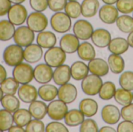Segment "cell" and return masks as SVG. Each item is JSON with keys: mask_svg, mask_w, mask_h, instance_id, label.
Segmentation results:
<instances>
[{"mask_svg": "<svg viewBox=\"0 0 133 132\" xmlns=\"http://www.w3.org/2000/svg\"><path fill=\"white\" fill-rule=\"evenodd\" d=\"M99 131L100 132H115L116 131V130L114 128H112V127H111V126H104V127H102V128H101L100 129H99Z\"/></svg>", "mask_w": 133, "mask_h": 132, "instance_id": "52", "label": "cell"}, {"mask_svg": "<svg viewBox=\"0 0 133 132\" xmlns=\"http://www.w3.org/2000/svg\"><path fill=\"white\" fill-rule=\"evenodd\" d=\"M12 4H22L26 0H9Z\"/></svg>", "mask_w": 133, "mask_h": 132, "instance_id": "55", "label": "cell"}, {"mask_svg": "<svg viewBox=\"0 0 133 132\" xmlns=\"http://www.w3.org/2000/svg\"><path fill=\"white\" fill-rule=\"evenodd\" d=\"M11 6L12 2L9 0H0V16L7 15Z\"/></svg>", "mask_w": 133, "mask_h": 132, "instance_id": "49", "label": "cell"}, {"mask_svg": "<svg viewBox=\"0 0 133 132\" xmlns=\"http://www.w3.org/2000/svg\"><path fill=\"white\" fill-rule=\"evenodd\" d=\"M50 24L54 31L58 33H65L72 27V19L63 12H57L50 19Z\"/></svg>", "mask_w": 133, "mask_h": 132, "instance_id": "2", "label": "cell"}, {"mask_svg": "<svg viewBox=\"0 0 133 132\" xmlns=\"http://www.w3.org/2000/svg\"><path fill=\"white\" fill-rule=\"evenodd\" d=\"M72 30L73 33L79 39V40L86 41L91 38L94 30L93 25L89 21L79 19L74 23Z\"/></svg>", "mask_w": 133, "mask_h": 132, "instance_id": "10", "label": "cell"}, {"mask_svg": "<svg viewBox=\"0 0 133 132\" xmlns=\"http://www.w3.org/2000/svg\"><path fill=\"white\" fill-rule=\"evenodd\" d=\"M9 132H24L26 131V130L23 128V127H21L19 125H17V124H15V125H12L9 130L8 131Z\"/></svg>", "mask_w": 133, "mask_h": 132, "instance_id": "51", "label": "cell"}, {"mask_svg": "<svg viewBox=\"0 0 133 132\" xmlns=\"http://www.w3.org/2000/svg\"><path fill=\"white\" fill-rule=\"evenodd\" d=\"M121 117L123 120L133 121V103L124 106L121 109Z\"/></svg>", "mask_w": 133, "mask_h": 132, "instance_id": "47", "label": "cell"}, {"mask_svg": "<svg viewBox=\"0 0 133 132\" xmlns=\"http://www.w3.org/2000/svg\"><path fill=\"white\" fill-rule=\"evenodd\" d=\"M0 87L4 94L15 95L19 89V83L13 77H8L0 84Z\"/></svg>", "mask_w": 133, "mask_h": 132, "instance_id": "36", "label": "cell"}, {"mask_svg": "<svg viewBox=\"0 0 133 132\" xmlns=\"http://www.w3.org/2000/svg\"><path fill=\"white\" fill-rule=\"evenodd\" d=\"M65 12L71 19L79 18L81 13V3L78 1H68L65 7Z\"/></svg>", "mask_w": 133, "mask_h": 132, "instance_id": "39", "label": "cell"}, {"mask_svg": "<svg viewBox=\"0 0 133 132\" xmlns=\"http://www.w3.org/2000/svg\"><path fill=\"white\" fill-rule=\"evenodd\" d=\"M12 39L15 44L21 46L22 47H26L33 44L35 39V35L34 32L27 26H19L16 29Z\"/></svg>", "mask_w": 133, "mask_h": 132, "instance_id": "7", "label": "cell"}, {"mask_svg": "<svg viewBox=\"0 0 133 132\" xmlns=\"http://www.w3.org/2000/svg\"><path fill=\"white\" fill-rule=\"evenodd\" d=\"M37 44L43 49H49L55 47L57 43V37L51 31L44 30L37 35Z\"/></svg>", "mask_w": 133, "mask_h": 132, "instance_id": "22", "label": "cell"}, {"mask_svg": "<svg viewBox=\"0 0 133 132\" xmlns=\"http://www.w3.org/2000/svg\"><path fill=\"white\" fill-rule=\"evenodd\" d=\"M4 62L10 67H15L24 60L23 49L21 46L15 44L6 47L2 54Z\"/></svg>", "mask_w": 133, "mask_h": 132, "instance_id": "1", "label": "cell"}, {"mask_svg": "<svg viewBox=\"0 0 133 132\" xmlns=\"http://www.w3.org/2000/svg\"><path fill=\"white\" fill-rule=\"evenodd\" d=\"M115 84L111 81H108L103 83L100 91H99V97L103 100H110L114 98L115 93L116 92Z\"/></svg>", "mask_w": 133, "mask_h": 132, "instance_id": "37", "label": "cell"}, {"mask_svg": "<svg viewBox=\"0 0 133 132\" xmlns=\"http://www.w3.org/2000/svg\"><path fill=\"white\" fill-rule=\"evenodd\" d=\"M27 26L34 33L45 30L48 25V19L42 12H33L28 15L26 19Z\"/></svg>", "mask_w": 133, "mask_h": 132, "instance_id": "6", "label": "cell"}, {"mask_svg": "<svg viewBox=\"0 0 133 132\" xmlns=\"http://www.w3.org/2000/svg\"><path fill=\"white\" fill-rule=\"evenodd\" d=\"M103 83L101 77L91 74L88 75L82 80L81 89L86 95L94 96L99 93Z\"/></svg>", "mask_w": 133, "mask_h": 132, "instance_id": "5", "label": "cell"}, {"mask_svg": "<svg viewBox=\"0 0 133 132\" xmlns=\"http://www.w3.org/2000/svg\"><path fill=\"white\" fill-rule=\"evenodd\" d=\"M108 64L112 73L118 75L124 72L125 68V62L122 55L111 54L108 56Z\"/></svg>", "mask_w": 133, "mask_h": 132, "instance_id": "29", "label": "cell"}, {"mask_svg": "<svg viewBox=\"0 0 133 132\" xmlns=\"http://www.w3.org/2000/svg\"><path fill=\"white\" fill-rule=\"evenodd\" d=\"M90 39L94 45L97 47L105 48L108 46L111 40V34L106 29L98 28L94 30Z\"/></svg>", "mask_w": 133, "mask_h": 132, "instance_id": "16", "label": "cell"}, {"mask_svg": "<svg viewBox=\"0 0 133 132\" xmlns=\"http://www.w3.org/2000/svg\"><path fill=\"white\" fill-rule=\"evenodd\" d=\"M101 118L108 125H115L120 121L121 111L113 104H107L101 110Z\"/></svg>", "mask_w": 133, "mask_h": 132, "instance_id": "12", "label": "cell"}, {"mask_svg": "<svg viewBox=\"0 0 133 132\" xmlns=\"http://www.w3.org/2000/svg\"><path fill=\"white\" fill-rule=\"evenodd\" d=\"M44 62L51 68H57L66 61V53L60 47H52L46 51L44 55Z\"/></svg>", "mask_w": 133, "mask_h": 132, "instance_id": "4", "label": "cell"}, {"mask_svg": "<svg viewBox=\"0 0 133 132\" xmlns=\"http://www.w3.org/2000/svg\"><path fill=\"white\" fill-rule=\"evenodd\" d=\"M0 132H2V131H0Z\"/></svg>", "mask_w": 133, "mask_h": 132, "instance_id": "58", "label": "cell"}, {"mask_svg": "<svg viewBox=\"0 0 133 132\" xmlns=\"http://www.w3.org/2000/svg\"><path fill=\"white\" fill-rule=\"evenodd\" d=\"M8 19L14 26H22L27 19L28 12L24 5L22 4H13L8 13Z\"/></svg>", "mask_w": 133, "mask_h": 132, "instance_id": "8", "label": "cell"}, {"mask_svg": "<svg viewBox=\"0 0 133 132\" xmlns=\"http://www.w3.org/2000/svg\"><path fill=\"white\" fill-rule=\"evenodd\" d=\"M116 7L119 12L130 14L133 12V0H118Z\"/></svg>", "mask_w": 133, "mask_h": 132, "instance_id": "43", "label": "cell"}, {"mask_svg": "<svg viewBox=\"0 0 133 132\" xmlns=\"http://www.w3.org/2000/svg\"><path fill=\"white\" fill-rule=\"evenodd\" d=\"M68 1H78V0H68Z\"/></svg>", "mask_w": 133, "mask_h": 132, "instance_id": "57", "label": "cell"}, {"mask_svg": "<svg viewBox=\"0 0 133 132\" xmlns=\"http://www.w3.org/2000/svg\"><path fill=\"white\" fill-rule=\"evenodd\" d=\"M38 96L44 102H51L58 97V89L51 84H42L37 89Z\"/></svg>", "mask_w": 133, "mask_h": 132, "instance_id": "25", "label": "cell"}, {"mask_svg": "<svg viewBox=\"0 0 133 132\" xmlns=\"http://www.w3.org/2000/svg\"><path fill=\"white\" fill-rule=\"evenodd\" d=\"M78 90L72 83H65L60 86L58 91V98L66 104L72 103L77 98Z\"/></svg>", "mask_w": 133, "mask_h": 132, "instance_id": "13", "label": "cell"}, {"mask_svg": "<svg viewBox=\"0 0 133 132\" xmlns=\"http://www.w3.org/2000/svg\"><path fill=\"white\" fill-rule=\"evenodd\" d=\"M114 99L117 103L124 107L126 106L133 101V95L132 91L120 88L116 89V92L114 96Z\"/></svg>", "mask_w": 133, "mask_h": 132, "instance_id": "35", "label": "cell"}, {"mask_svg": "<svg viewBox=\"0 0 133 132\" xmlns=\"http://www.w3.org/2000/svg\"><path fill=\"white\" fill-rule=\"evenodd\" d=\"M99 127L97 122L88 117L85 119L83 122L79 125V131L80 132H97L99 131Z\"/></svg>", "mask_w": 133, "mask_h": 132, "instance_id": "41", "label": "cell"}, {"mask_svg": "<svg viewBox=\"0 0 133 132\" xmlns=\"http://www.w3.org/2000/svg\"><path fill=\"white\" fill-rule=\"evenodd\" d=\"M28 110L34 119L42 120L48 114V105L43 100H34L30 103Z\"/></svg>", "mask_w": 133, "mask_h": 132, "instance_id": "24", "label": "cell"}, {"mask_svg": "<svg viewBox=\"0 0 133 132\" xmlns=\"http://www.w3.org/2000/svg\"><path fill=\"white\" fill-rule=\"evenodd\" d=\"M99 18L102 23L106 24H113L119 16V12L114 5L105 4L99 9Z\"/></svg>", "mask_w": 133, "mask_h": 132, "instance_id": "14", "label": "cell"}, {"mask_svg": "<svg viewBox=\"0 0 133 132\" xmlns=\"http://www.w3.org/2000/svg\"><path fill=\"white\" fill-rule=\"evenodd\" d=\"M71 76L76 81H82L89 75L88 65L82 61H76L70 67Z\"/></svg>", "mask_w": 133, "mask_h": 132, "instance_id": "26", "label": "cell"}, {"mask_svg": "<svg viewBox=\"0 0 133 132\" xmlns=\"http://www.w3.org/2000/svg\"><path fill=\"white\" fill-rule=\"evenodd\" d=\"M3 96H4V93H3V92H2V89L0 87V102H1V100L3 97Z\"/></svg>", "mask_w": 133, "mask_h": 132, "instance_id": "56", "label": "cell"}, {"mask_svg": "<svg viewBox=\"0 0 133 132\" xmlns=\"http://www.w3.org/2000/svg\"><path fill=\"white\" fill-rule=\"evenodd\" d=\"M14 124L21 127H26L27 124L32 120V115L29 110L19 108L14 113H12Z\"/></svg>", "mask_w": 133, "mask_h": 132, "instance_id": "34", "label": "cell"}, {"mask_svg": "<svg viewBox=\"0 0 133 132\" xmlns=\"http://www.w3.org/2000/svg\"><path fill=\"white\" fill-rule=\"evenodd\" d=\"M79 44V39L74 33H66L63 35L59 41V47L66 54H70L77 51Z\"/></svg>", "mask_w": 133, "mask_h": 132, "instance_id": "15", "label": "cell"}, {"mask_svg": "<svg viewBox=\"0 0 133 132\" xmlns=\"http://www.w3.org/2000/svg\"><path fill=\"white\" fill-rule=\"evenodd\" d=\"M68 0H48V8L55 12L65 9Z\"/></svg>", "mask_w": 133, "mask_h": 132, "instance_id": "46", "label": "cell"}, {"mask_svg": "<svg viewBox=\"0 0 133 132\" xmlns=\"http://www.w3.org/2000/svg\"><path fill=\"white\" fill-rule=\"evenodd\" d=\"M53 70L46 63L38 64L34 68V79L39 84L49 83L53 78Z\"/></svg>", "mask_w": 133, "mask_h": 132, "instance_id": "11", "label": "cell"}, {"mask_svg": "<svg viewBox=\"0 0 133 132\" xmlns=\"http://www.w3.org/2000/svg\"><path fill=\"white\" fill-rule=\"evenodd\" d=\"M7 78V71L3 65L0 64V84Z\"/></svg>", "mask_w": 133, "mask_h": 132, "instance_id": "50", "label": "cell"}, {"mask_svg": "<svg viewBox=\"0 0 133 132\" xmlns=\"http://www.w3.org/2000/svg\"><path fill=\"white\" fill-rule=\"evenodd\" d=\"M68 106L63 101L54 100L48 105V116L53 121H62L68 112Z\"/></svg>", "mask_w": 133, "mask_h": 132, "instance_id": "9", "label": "cell"}, {"mask_svg": "<svg viewBox=\"0 0 133 132\" xmlns=\"http://www.w3.org/2000/svg\"><path fill=\"white\" fill-rule=\"evenodd\" d=\"M107 47L111 54L122 55L125 54L130 47L129 45L127 39L118 37L111 39Z\"/></svg>", "mask_w": 133, "mask_h": 132, "instance_id": "23", "label": "cell"}, {"mask_svg": "<svg viewBox=\"0 0 133 132\" xmlns=\"http://www.w3.org/2000/svg\"><path fill=\"white\" fill-rule=\"evenodd\" d=\"M89 72L91 74L96 75L100 77H104L107 75L109 72V66L108 61L100 58H94L90 60L87 64Z\"/></svg>", "mask_w": 133, "mask_h": 132, "instance_id": "18", "label": "cell"}, {"mask_svg": "<svg viewBox=\"0 0 133 132\" xmlns=\"http://www.w3.org/2000/svg\"><path fill=\"white\" fill-rule=\"evenodd\" d=\"M43 54V48L37 44H31L23 50L24 60L30 64H35L40 61Z\"/></svg>", "mask_w": 133, "mask_h": 132, "instance_id": "19", "label": "cell"}, {"mask_svg": "<svg viewBox=\"0 0 133 132\" xmlns=\"http://www.w3.org/2000/svg\"><path fill=\"white\" fill-rule=\"evenodd\" d=\"M17 93L19 99L24 103H30L38 97V91L37 88L29 83L21 85L19 87Z\"/></svg>", "mask_w": 133, "mask_h": 132, "instance_id": "17", "label": "cell"}, {"mask_svg": "<svg viewBox=\"0 0 133 132\" xmlns=\"http://www.w3.org/2000/svg\"><path fill=\"white\" fill-rule=\"evenodd\" d=\"M12 77L21 85L30 83L34 79V68L30 63L21 62L13 68Z\"/></svg>", "mask_w": 133, "mask_h": 132, "instance_id": "3", "label": "cell"}, {"mask_svg": "<svg viewBox=\"0 0 133 132\" xmlns=\"http://www.w3.org/2000/svg\"><path fill=\"white\" fill-rule=\"evenodd\" d=\"M45 131L46 132H68L69 129L67 127L58 121H54L52 122H50L47 124L45 127Z\"/></svg>", "mask_w": 133, "mask_h": 132, "instance_id": "44", "label": "cell"}, {"mask_svg": "<svg viewBox=\"0 0 133 132\" xmlns=\"http://www.w3.org/2000/svg\"><path fill=\"white\" fill-rule=\"evenodd\" d=\"M76 52L79 58L85 61H90L96 58V51L94 45L87 40L80 43Z\"/></svg>", "mask_w": 133, "mask_h": 132, "instance_id": "27", "label": "cell"}, {"mask_svg": "<svg viewBox=\"0 0 133 132\" xmlns=\"http://www.w3.org/2000/svg\"><path fill=\"white\" fill-rule=\"evenodd\" d=\"M132 17H133V16H132Z\"/></svg>", "mask_w": 133, "mask_h": 132, "instance_id": "60", "label": "cell"}, {"mask_svg": "<svg viewBox=\"0 0 133 132\" xmlns=\"http://www.w3.org/2000/svg\"><path fill=\"white\" fill-rule=\"evenodd\" d=\"M71 71L70 66L68 65H62L57 68L53 72V78L52 80L55 83V85L62 86L65 83L69 82L71 79Z\"/></svg>", "mask_w": 133, "mask_h": 132, "instance_id": "20", "label": "cell"}, {"mask_svg": "<svg viewBox=\"0 0 133 132\" xmlns=\"http://www.w3.org/2000/svg\"><path fill=\"white\" fill-rule=\"evenodd\" d=\"M127 41L129 43V47L133 48V31L129 33L128 37H127Z\"/></svg>", "mask_w": 133, "mask_h": 132, "instance_id": "53", "label": "cell"}, {"mask_svg": "<svg viewBox=\"0 0 133 132\" xmlns=\"http://www.w3.org/2000/svg\"><path fill=\"white\" fill-rule=\"evenodd\" d=\"M30 5L35 12H44L48 8V0H30Z\"/></svg>", "mask_w": 133, "mask_h": 132, "instance_id": "45", "label": "cell"}, {"mask_svg": "<svg viewBox=\"0 0 133 132\" xmlns=\"http://www.w3.org/2000/svg\"><path fill=\"white\" fill-rule=\"evenodd\" d=\"M99 106L97 102L92 98L83 99L79 104V110L87 117H92L98 112Z\"/></svg>", "mask_w": 133, "mask_h": 132, "instance_id": "21", "label": "cell"}, {"mask_svg": "<svg viewBox=\"0 0 133 132\" xmlns=\"http://www.w3.org/2000/svg\"><path fill=\"white\" fill-rule=\"evenodd\" d=\"M65 124L69 127H76L80 125L85 120L83 114L77 109L68 110L65 116Z\"/></svg>", "mask_w": 133, "mask_h": 132, "instance_id": "30", "label": "cell"}, {"mask_svg": "<svg viewBox=\"0 0 133 132\" xmlns=\"http://www.w3.org/2000/svg\"><path fill=\"white\" fill-rule=\"evenodd\" d=\"M26 132H44L45 131V125L41 120L33 119L25 128Z\"/></svg>", "mask_w": 133, "mask_h": 132, "instance_id": "42", "label": "cell"}, {"mask_svg": "<svg viewBox=\"0 0 133 132\" xmlns=\"http://www.w3.org/2000/svg\"><path fill=\"white\" fill-rule=\"evenodd\" d=\"M116 26L124 33H129L133 31V17L129 14H123L118 17Z\"/></svg>", "mask_w": 133, "mask_h": 132, "instance_id": "33", "label": "cell"}, {"mask_svg": "<svg viewBox=\"0 0 133 132\" xmlns=\"http://www.w3.org/2000/svg\"><path fill=\"white\" fill-rule=\"evenodd\" d=\"M132 95H133V93H132Z\"/></svg>", "mask_w": 133, "mask_h": 132, "instance_id": "59", "label": "cell"}, {"mask_svg": "<svg viewBox=\"0 0 133 132\" xmlns=\"http://www.w3.org/2000/svg\"><path fill=\"white\" fill-rule=\"evenodd\" d=\"M13 124L14 121L12 113L5 109L0 110V131H8Z\"/></svg>", "mask_w": 133, "mask_h": 132, "instance_id": "38", "label": "cell"}, {"mask_svg": "<svg viewBox=\"0 0 133 132\" xmlns=\"http://www.w3.org/2000/svg\"><path fill=\"white\" fill-rule=\"evenodd\" d=\"M119 85L121 88L133 91V72L125 71L121 73L119 77Z\"/></svg>", "mask_w": 133, "mask_h": 132, "instance_id": "40", "label": "cell"}, {"mask_svg": "<svg viewBox=\"0 0 133 132\" xmlns=\"http://www.w3.org/2000/svg\"><path fill=\"white\" fill-rule=\"evenodd\" d=\"M102 2L104 4H108V5H115L116 4V2H118V0H102Z\"/></svg>", "mask_w": 133, "mask_h": 132, "instance_id": "54", "label": "cell"}, {"mask_svg": "<svg viewBox=\"0 0 133 132\" xmlns=\"http://www.w3.org/2000/svg\"><path fill=\"white\" fill-rule=\"evenodd\" d=\"M100 9L98 0H83L81 3V13L85 18H91L96 16Z\"/></svg>", "mask_w": 133, "mask_h": 132, "instance_id": "28", "label": "cell"}, {"mask_svg": "<svg viewBox=\"0 0 133 132\" xmlns=\"http://www.w3.org/2000/svg\"><path fill=\"white\" fill-rule=\"evenodd\" d=\"M0 103L4 109L11 113H14L20 107V100L15 95L4 94Z\"/></svg>", "mask_w": 133, "mask_h": 132, "instance_id": "32", "label": "cell"}, {"mask_svg": "<svg viewBox=\"0 0 133 132\" xmlns=\"http://www.w3.org/2000/svg\"><path fill=\"white\" fill-rule=\"evenodd\" d=\"M15 26L8 19L0 21V41L5 42L13 38L15 33Z\"/></svg>", "mask_w": 133, "mask_h": 132, "instance_id": "31", "label": "cell"}, {"mask_svg": "<svg viewBox=\"0 0 133 132\" xmlns=\"http://www.w3.org/2000/svg\"><path fill=\"white\" fill-rule=\"evenodd\" d=\"M117 131L133 132V121L126 120L121 121L117 127Z\"/></svg>", "mask_w": 133, "mask_h": 132, "instance_id": "48", "label": "cell"}]
</instances>
